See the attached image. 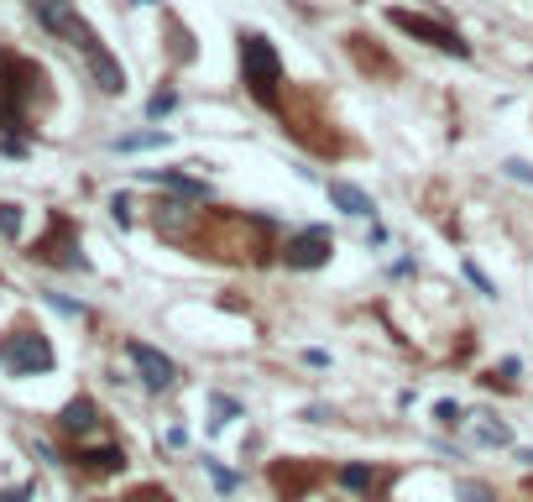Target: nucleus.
<instances>
[{
	"label": "nucleus",
	"instance_id": "obj_12",
	"mask_svg": "<svg viewBox=\"0 0 533 502\" xmlns=\"http://www.w3.org/2000/svg\"><path fill=\"white\" fill-rule=\"evenodd\" d=\"M345 53H351V63L361 68V74L366 79H398L403 74V68H398V58H392L387 48H382V42L372 37V32H345Z\"/></svg>",
	"mask_w": 533,
	"mask_h": 502
},
{
	"label": "nucleus",
	"instance_id": "obj_3",
	"mask_svg": "<svg viewBox=\"0 0 533 502\" xmlns=\"http://www.w3.org/2000/svg\"><path fill=\"white\" fill-rule=\"evenodd\" d=\"M277 121H283V136H288V142H298L309 157H330V163H335V157H351V152H356V142L340 131L330 100H324L314 84H288Z\"/></svg>",
	"mask_w": 533,
	"mask_h": 502
},
{
	"label": "nucleus",
	"instance_id": "obj_19",
	"mask_svg": "<svg viewBox=\"0 0 533 502\" xmlns=\"http://www.w3.org/2000/svg\"><path fill=\"white\" fill-rule=\"evenodd\" d=\"M162 27H168V58H173V63H194V58H199L194 32L183 27V21H178L173 11H162Z\"/></svg>",
	"mask_w": 533,
	"mask_h": 502
},
{
	"label": "nucleus",
	"instance_id": "obj_25",
	"mask_svg": "<svg viewBox=\"0 0 533 502\" xmlns=\"http://www.w3.org/2000/svg\"><path fill=\"white\" fill-rule=\"evenodd\" d=\"M204 471L215 476V487H220V492H236V487H241V476H236V471H225L215 455H204Z\"/></svg>",
	"mask_w": 533,
	"mask_h": 502
},
{
	"label": "nucleus",
	"instance_id": "obj_23",
	"mask_svg": "<svg viewBox=\"0 0 533 502\" xmlns=\"http://www.w3.org/2000/svg\"><path fill=\"white\" fill-rule=\"evenodd\" d=\"M178 110V89L168 84V89H157V95L147 100V121H162V116H173Z\"/></svg>",
	"mask_w": 533,
	"mask_h": 502
},
{
	"label": "nucleus",
	"instance_id": "obj_6",
	"mask_svg": "<svg viewBox=\"0 0 533 502\" xmlns=\"http://www.w3.org/2000/svg\"><path fill=\"white\" fill-rule=\"evenodd\" d=\"M68 48L84 58V74H89V84H95L100 95H110V100H115V95H126V63L105 48V37L89 27V21H79V27H74Z\"/></svg>",
	"mask_w": 533,
	"mask_h": 502
},
{
	"label": "nucleus",
	"instance_id": "obj_34",
	"mask_svg": "<svg viewBox=\"0 0 533 502\" xmlns=\"http://www.w3.org/2000/svg\"><path fill=\"white\" fill-rule=\"evenodd\" d=\"M27 497H32V487H16V492H6L0 502H27Z\"/></svg>",
	"mask_w": 533,
	"mask_h": 502
},
{
	"label": "nucleus",
	"instance_id": "obj_18",
	"mask_svg": "<svg viewBox=\"0 0 533 502\" xmlns=\"http://www.w3.org/2000/svg\"><path fill=\"white\" fill-rule=\"evenodd\" d=\"M142 178H147V184H157V189H168V194H178V199H194V204L210 199V184L194 178V173H183V168H147Z\"/></svg>",
	"mask_w": 533,
	"mask_h": 502
},
{
	"label": "nucleus",
	"instance_id": "obj_2",
	"mask_svg": "<svg viewBox=\"0 0 533 502\" xmlns=\"http://www.w3.org/2000/svg\"><path fill=\"white\" fill-rule=\"evenodd\" d=\"M48 105H53L48 68L0 42V136H27Z\"/></svg>",
	"mask_w": 533,
	"mask_h": 502
},
{
	"label": "nucleus",
	"instance_id": "obj_4",
	"mask_svg": "<svg viewBox=\"0 0 533 502\" xmlns=\"http://www.w3.org/2000/svg\"><path fill=\"white\" fill-rule=\"evenodd\" d=\"M236 63H241V89L267 110V116H277V110H283V95H288V68H283L277 42L257 27H241L236 32Z\"/></svg>",
	"mask_w": 533,
	"mask_h": 502
},
{
	"label": "nucleus",
	"instance_id": "obj_33",
	"mask_svg": "<svg viewBox=\"0 0 533 502\" xmlns=\"http://www.w3.org/2000/svg\"><path fill=\"white\" fill-rule=\"evenodd\" d=\"M304 419H309V424H330V408L314 403V408H304Z\"/></svg>",
	"mask_w": 533,
	"mask_h": 502
},
{
	"label": "nucleus",
	"instance_id": "obj_13",
	"mask_svg": "<svg viewBox=\"0 0 533 502\" xmlns=\"http://www.w3.org/2000/svg\"><path fill=\"white\" fill-rule=\"evenodd\" d=\"M126 356H131V367L142 372V382L152 387V393H168V387L178 382L173 356H162L157 346H147V340H126Z\"/></svg>",
	"mask_w": 533,
	"mask_h": 502
},
{
	"label": "nucleus",
	"instance_id": "obj_14",
	"mask_svg": "<svg viewBox=\"0 0 533 502\" xmlns=\"http://www.w3.org/2000/svg\"><path fill=\"white\" fill-rule=\"evenodd\" d=\"M100 429H105V414H100V403L95 398H68L63 408H58V435L63 440H89V435H100Z\"/></svg>",
	"mask_w": 533,
	"mask_h": 502
},
{
	"label": "nucleus",
	"instance_id": "obj_7",
	"mask_svg": "<svg viewBox=\"0 0 533 502\" xmlns=\"http://www.w3.org/2000/svg\"><path fill=\"white\" fill-rule=\"evenodd\" d=\"M0 367H6L11 377H42V372L58 367V356L48 346V335L32 330V325H21V330L0 335Z\"/></svg>",
	"mask_w": 533,
	"mask_h": 502
},
{
	"label": "nucleus",
	"instance_id": "obj_29",
	"mask_svg": "<svg viewBox=\"0 0 533 502\" xmlns=\"http://www.w3.org/2000/svg\"><path fill=\"white\" fill-rule=\"evenodd\" d=\"M502 173H507V178H518V184H533V163H523V157H507Z\"/></svg>",
	"mask_w": 533,
	"mask_h": 502
},
{
	"label": "nucleus",
	"instance_id": "obj_15",
	"mask_svg": "<svg viewBox=\"0 0 533 502\" xmlns=\"http://www.w3.org/2000/svg\"><path fill=\"white\" fill-rule=\"evenodd\" d=\"M27 11H32V21L48 37H58V42H68L74 37V27H79V0H27Z\"/></svg>",
	"mask_w": 533,
	"mask_h": 502
},
{
	"label": "nucleus",
	"instance_id": "obj_27",
	"mask_svg": "<svg viewBox=\"0 0 533 502\" xmlns=\"http://www.w3.org/2000/svg\"><path fill=\"white\" fill-rule=\"evenodd\" d=\"M0 236H21V204H0Z\"/></svg>",
	"mask_w": 533,
	"mask_h": 502
},
{
	"label": "nucleus",
	"instance_id": "obj_20",
	"mask_svg": "<svg viewBox=\"0 0 533 502\" xmlns=\"http://www.w3.org/2000/svg\"><path fill=\"white\" fill-rule=\"evenodd\" d=\"M152 147H168V131H131V136H115V152H152Z\"/></svg>",
	"mask_w": 533,
	"mask_h": 502
},
{
	"label": "nucleus",
	"instance_id": "obj_32",
	"mask_svg": "<svg viewBox=\"0 0 533 502\" xmlns=\"http://www.w3.org/2000/svg\"><path fill=\"white\" fill-rule=\"evenodd\" d=\"M304 361H309V367H319V372H324V367H330V351H319V346H314V351H304Z\"/></svg>",
	"mask_w": 533,
	"mask_h": 502
},
{
	"label": "nucleus",
	"instance_id": "obj_24",
	"mask_svg": "<svg viewBox=\"0 0 533 502\" xmlns=\"http://www.w3.org/2000/svg\"><path fill=\"white\" fill-rule=\"evenodd\" d=\"M476 440H481V445H492V450H502V445H513V429H507V424H481V429H476Z\"/></svg>",
	"mask_w": 533,
	"mask_h": 502
},
{
	"label": "nucleus",
	"instance_id": "obj_30",
	"mask_svg": "<svg viewBox=\"0 0 533 502\" xmlns=\"http://www.w3.org/2000/svg\"><path fill=\"white\" fill-rule=\"evenodd\" d=\"M110 220L121 225V231L131 225V199H126V194H115V199H110Z\"/></svg>",
	"mask_w": 533,
	"mask_h": 502
},
{
	"label": "nucleus",
	"instance_id": "obj_9",
	"mask_svg": "<svg viewBox=\"0 0 533 502\" xmlns=\"http://www.w3.org/2000/svg\"><path fill=\"white\" fill-rule=\"evenodd\" d=\"M330 257H335L330 225H298V231H288L283 246H277V262L288 272H319V267H330Z\"/></svg>",
	"mask_w": 533,
	"mask_h": 502
},
{
	"label": "nucleus",
	"instance_id": "obj_10",
	"mask_svg": "<svg viewBox=\"0 0 533 502\" xmlns=\"http://www.w3.org/2000/svg\"><path fill=\"white\" fill-rule=\"evenodd\" d=\"M32 257L48 262V267H63V272H84L89 257L79 251V220L74 215H53L48 220V236L32 246Z\"/></svg>",
	"mask_w": 533,
	"mask_h": 502
},
{
	"label": "nucleus",
	"instance_id": "obj_5",
	"mask_svg": "<svg viewBox=\"0 0 533 502\" xmlns=\"http://www.w3.org/2000/svg\"><path fill=\"white\" fill-rule=\"evenodd\" d=\"M387 21L398 27L403 37H413V42H424V48H434V53H445V58H460L466 63L476 48L466 42V32L460 27H450V21H439V16H429V11H408V6H387Z\"/></svg>",
	"mask_w": 533,
	"mask_h": 502
},
{
	"label": "nucleus",
	"instance_id": "obj_35",
	"mask_svg": "<svg viewBox=\"0 0 533 502\" xmlns=\"http://www.w3.org/2000/svg\"><path fill=\"white\" fill-rule=\"evenodd\" d=\"M518 461H523V466L533 471V450H518Z\"/></svg>",
	"mask_w": 533,
	"mask_h": 502
},
{
	"label": "nucleus",
	"instance_id": "obj_11",
	"mask_svg": "<svg viewBox=\"0 0 533 502\" xmlns=\"http://www.w3.org/2000/svg\"><path fill=\"white\" fill-rule=\"evenodd\" d=\"M335 482L345 492H356L361 502H387L392 482H398V466H366V461H345L335 466Z\"/></svg>",
	"mask_w": 533,
	"mask_h": 502
},
{
	"label": "nucleus",
	"instance_id": "obj_8",
	"mask_svg": "<svg viewBox=\"0 0 533 502\" xmlns=\"http://www.w3.org/2000/svg\"><path fill=\"white\" fill-rule=\"evenodd\" d=\"M272 487H277V502H304L309 492H319L330 482V461H319V455H288V461H272L267 466Z\"/></svg>",
	"mask_w": 533,
	"mask_h": 502
},
{
	"label": "nucleus",
	"instance_id": "obj_26",
	"mask_svg": "<svg viewBox=\"0 0 533 502\" xmlns=\"http://www.w3.org/2000/svg\"><path fill=\"white\" fill-rule=\"evenodd\" d=\"M210 408H215V424H230V419H241V403L236 398H225V393H210Z\"/></svg>",
	"mask_w": 533,
	"mask_h": 502
},
{
	"label": "nucleus",
	"instance_id": "obj_28",
	"mask_svg": "<svg viewBox=\"0 0 533 502\" xmlns=\"http://www.w3.org/2000/svg\"><path fill=\"white\" fill-rule=\"evenodd\" d=\"M466 278L476 283V293H486V299H497V283H492V278H486V272H481L476 262H466Z\"/></svg>",
	"mask_w": 533,
	"mask_h": 502
},
{
	"label": "nucleus",
	"instance_id": "obj_1",
	"mask_svg": "<svg viewBox=\"0 0 533 502\" xmlns=\"http://www.w3.org/2000/svg\"><path fill=\"white\" fill-rule=\"evenodd\" d=\"M283 225L272 215L257 210H230V204H210V210H194V225L178 246L194 251L204 262H225V267H267L277 262V246H283Z\"/></svg>",
	"mask_w": 533,
	"mask_h": 502
},
{
	"label": "nucleus",
	"instance_id": "obj_31",
	"mask_svg": "<svg viewBox=\"0 0 533 502\" xmlns=\"http://www.w3.org/2000/svg\"><path fill=\"white\" fill-rule=\"evenodd\" d=\"M0 157H27V136H0Z\"/></svg>",
	"mask_w": 533,
	"mask_h": 502
},
{
	"label": "nucleus",
	"instance_id": "obj_21",
	"mask_svg": "<svg viewBox=\"0 0 533 502\" xmlns=\"http://www.w3.org/2000/svg\"><path fill=\"white\" fill-rule=\"evenodd\" d=\"M434 424H439V429H460V424H466V403L439 398V403H434Z\"/></svg>",
	"mask_w": 533,
	"mask_h": 502
},
{
	"label": "nucleus",
	"instance_id": "obj_17",
	"mask_svg": "<svg viewBox=\"0 0 533 502\" xmlns=\"http://www.w3.org/2000/svg\"><path fill=\"white\" fill-rule=\"evenodd\" d=\"M68 461L84 476H115V471H126V445H79Z\"/></svg>",
	"mask_w": 533,
	"mask_h": 502
},
{
	"label": "nucleus",
	"instance_id": "obj_22",
	"mask_svg": "<svg viewBox=\"0 0 533 502\" xmlns=\"http://www.w3.org/2000/svg\"><path fill=\"white\" fill-rule=\"evenodd\" d=\"M455 502H497V487H486V482H471V476H460V482H455Z\"/></svg>",
	"mask_w": 533,
	"mask_h": 502
},
{
	"label": "nucleus",
	"instance_id": "obj_16",
	"mask_svg": "<svg viewBox=\"0 0 533 502\" xmlns=\"http://www.w3.org/2000/svg\"><path fill=\"white\" fill-rule=\"evenodd\" d=\"M324 194H330V204L340 215H356V220H372L377 215V199L366 194L361 184H351V178H324Z\"/></svg>",
	"mask_w": 533,
	"mask_h": 502
}]
</instances>
